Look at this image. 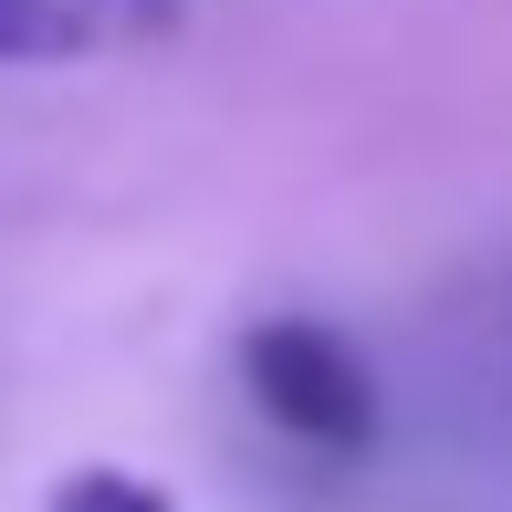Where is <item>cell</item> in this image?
<instances>
[{
	"label": "cell",
	"instance_id": "cell-1",
	"mask_svg": "<svg viewBox=\"0 0 512 512\" xmlns=\"http://www.w3.org/2000/svg\"><path fill=\"white\" fill-rule=\"evenodd\" d=\"M241 387L293 450H324V460H356L377 450V377L366 356L314 314H272L241 335Z\"/></svg>",
	"mask_w": 512,
	"mask_h": 512
},
{
	"label": "cell",
	"instance_id": "cell-2",
	"mask_svg": "<svg viewBox=\"0 0 512 512\" xmlns=\"http://www.w3.org/2000/svg\"><path fill=\"white\" fill-rule=\"evenodd\" d=\"M189 0H0V63H115L178 42Z\"/></svg>",
	"mask_w": 512,
	"mask_h": 512
},
{
	"label": "cell",
	"instance_id": "cell-3",
	"mask_svg": "<svg viewBox=\"0 0 512 512\" xmlns=\"http://www.w3.org/2000/svg\"><path fill=\"white\" fill-rule=\"evenodd\" d=\"M42 512H178L157 481H136V471H74Z\"/></svg>",
	"mask_w": 512,
	"mask_h": 512
}]
</instances>
